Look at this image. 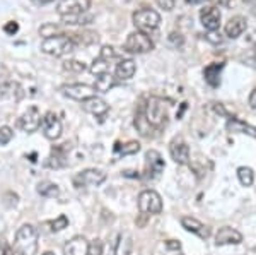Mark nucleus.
Returning <instances> with one entry per match:
<instances>
[{"label":"nucleus","mask_w":256,"mask_h":255,"mask_svg":"<svg viewBox=\"0 0 256 255\" xmlns=\"http://www.w3.org/2000/svg\"><path fill=\"white\" fill-rule=\"evenodd\" d=\"M77 43L74 41L72 35H56L48 36L41 41V52L52 57H64L67 53L76 52Z\"/></svg>","instance_id":"f257e3e1"},{"label":"nucleus","mask_w":256,"mask_h":255,"mask_svg":"<svg viewBox=\"0 0 256 255\" xmlns=\"http://www.w3.org/2000/svg\"><path fill=\"white\" fill-rule=\"evenodd\" d=\"M14 250L20 255H36L38 252V229L32 224H22L16 233Z\"/></svg>","instance_id":"f03ea898"},{"label":"nucleus","mask_w":256,"mask_h":255,"mask_svg":"<svg viewBox=\"0 0 256 255\" xmlns=\"http://www.w3.org/2000/svg\"><path fill=\"white\" fill-rule=\"evenodd\" d=\"M144 113H146L147 122L150 123V127L154 130H159L166 125L168 122V108L166 103L160 98L152 96L147 100V105H144Z\"/></svg>","instance_id":"7ed1b4c3"},{"label":"nucleus","mask_w":256,"mask_h":255,"mask_svg":"<svg viewBox=\"0 0 256 255\" xmlns=\"http://www.w3.org/2000/svg\"><path fill=\"white\" fill-rule=\"evenodd\" d=\"M126 53H134V55H140V53H147L154 48V41L150 36L144 31H134L128 35V38L125 40L123 45Z\"/></svg>","instance_id":"20e7f679"},{"label":"nucleus","mask_w":256,"mask_h":255,"mask_svg":"<svg viewBox=\"0 0 256 255\" xmlns=\"http://www.w3.org/2000/svg\"><path fill=\"white\" fill-rule=\"evenodd\" d=\"M138 211L142 214H160L162 212V199L156 190H142L138 195Z\"/></svg>","instance_id":"39448f33"},{"label":"nucleus","mask_w":256,"mask_h":255,"mask_svg":"<svg viewBox=\"0 0 256 255\" xmlns=\"http://www.w3.org/2000/svg\"><path fill=\"white\" fill-rule=\"evenodd\" d=\"M134 24L137 26L138 31H144V33H150V31H156L160 24V16L158 14L156 11L152 9H142V11H137L134 14Z\"/></svg>","instance_id":"423d86ee"},{"label":"nucleus","mask_w":256,"mask_h":255,"mask_svg":"<svg viewBox=\"0 0 256 255\" xmlns=\"http://www.w3.org/2000/svg\"><path fill=\"white\" fill-rule=\"evenodd\" d=\"M106 180V173L96 168H88V170L79 171L76 176L72 178V182L76 187H98Z\"/></svg>","instance_id":"0eeeda50"},{"label":"nucleus","mask_w":256,"mask_h":255,"mask_svg":"<svg viewBox=\"0 0 256 255\" xmlns=\"http://www.w3.org/2000/svg\"><path fill=\"white\" fill-rule=\"evenodd\" d=\"M60 91L65 94V96L72 98V100H77V101H86L88 98H92L96 96V89L92 86H88V84H65L60 88Z\"/></svg>","instance_id":"6e6552de"},{"label":"nucleus","mask_w":256,"mask_h":255,"mask_svg":"<svg viewBox=\"0 0 256 255\" xmlns=\"http://www.w3.org/2000/svg\"><path fill=\"white\" fill-rule=\"evenodd\" d=\"M169 154H171L172 161L178 164L190 163V147L181 135H176V137L169 142Z\"/></svg>","instance_id":"1a4fd4ad"},{"label":"nucleus","mask_w":256,"mask_h":255,"mask_svg":"<svg viewBox=\"0 0 256 255\" xmlns=\"http://www.w3.org/2000/svg\"><path fill=\"white\" fill-rule=\"evenodd\" d=\"M41 129H43V135L48 141H56L62 135V122L56 117V113L48 112L41 120Z\"/></svg>","instance_id":"9d476101"},{"label":"nucleus","mask_w":256,"mask_h":255,"mask_svg":"<svg viewBox=\"0 0 256 255\" xmlns=\"http://www.w3.org/2000/svg\"><path fill=\"white\" fill-rule=\"evenodd\" d=\"M89 9H90V0H62L58 4V14L62 18L86 14Z\"/></svg>","instance_id":"9b49d317"},{"label":"nucleus","mask_w":256,"mask_h":255,"mask_svg":"<svg viewBox=\"0 0 256 255\" xmlns=\"http://www.w3.org/2000/svg\"><path fill=\"white\" fill-rule=\"evenodd\" d=\"M164 159L159 151L150 149L146 153V175L148 178H158V176L164 171Z\"/></svg>","instance_id":"f8f14e48"},{"label":"nucleus","mask_w":256,"mask_h":255,"mask_svg":"<svg viewBox=\"0 0 256 255\" xmlns=\"http://www.w3.org/2000/svg\"><path fill=\"white\" fill-rule=\"evenodd\" d=\"M41 120H43V117H41L40 110L36 108V106H31V108H28V112L20 117L19 125L24 132L31 134V132H36L41 127Z\"/></svg>","instance_id":"ddd939ff"},{"label":"nucleus","mask_w":256,"mask_h":255,"mask_svg":"<svg viewBox=\"0 0 256 255\" xmlns=\"http://www.w3.org/2000/svg\"><path fill=\"white\" fill-rule=\"evenodd\" d=\"M242 241V235L238 229L230 228V226H222L216 235V245L224 246V245H239Z\"/></svg>","instance_id":"4468645a"},{"label":"nucleus","mask_w":256,"mask_h":255,"mask_svg":"<svg viewBox=\"0 0 256 255\" xmlns=\"http://www.w3.org/2000/svg\"><path fill=\"white\" fill-rule=\"evenodd\" d=\"M220 19L222 16L217 7H205V9L200 11V21L205 30L208 31H217L218 26H220Z\"/></svg>","instance_id":"2eb2a0df"},{"label":"nucleus","mask_w":256,"mask_h":255,"mask_svg":"<svg viewBox=\"0 0 256 255\" xmlns=\"http://www.w3.org/2000/svg\"><path fill=\"white\" fill-rule=\"evenodd\" d=\"M181 226H183L186 231L193 233V235H196L200 238H208V235H210L208 226H205L202 221H198L196 217H193V216H183V217H181Z\"/></svg>","instance_id":"dca6fc26"},{"label":"nucleus","mask_w":256,"mask_h":255,"mask_svg":"<svg viewBox=\"0 0 256 255\" xmlns=\"http://www.w3.org/2000/svg\"><path fill=\"white\" fill-rule=\"evenodd\" d=\"M82 108H84L88 113L94 115V117H104V115L108 113L110 106L102 98L92 96V98H88L86 101H82Z\"/></svg>","instance_id":"f3484780"},{"label":"nucleus","mask_w":256,"mask_h":255,"mask_svg":"<svg viewBox=\"0 0 256 255\" xmlns=\"http://www.w3.org/2000/svg\"><path fill=\"white\" fill-rule=\"evenodd\" d=\"M90 243L84 236H74L64 246V255H88Z\"/></svg>","instance_id":"a211bd4d"},{"label":"nucleus","mask_w":256,"mask_h":255,"mask_svg":"<svg viewBox=\"0 0 256 255\" xmlns=\"http://www.w3.org/2000/svg\"><path fill=\"white\" fill-rule=\"evenodd\" d=\"M226 129L230 134H246L250 137L256 139V127L250 125V123H246L241 118H227Z\"/></svg>","instance_id":"6ab92c4d"},{"label":"nucleus","mask_w":256,"mask_h":255,"mask_svg":"<svg viewBox=\"0 0 256 255\" xmlns=\"http://www.w3.org/2000/svg\"><path fill=\"white\" fill-rule=\"evenodd\" d=\"M135 71H137V64L132 59H123L118 62L116 69H114V79L128 81L135 76Z\"/></svg>","instance_id":"aec40b11"},{"label":"nucleus","mask_w":256,"mask_h":255,"mask_svg":"<svg viewBox=\"0 0 256 255\" xmlns=\"http://www.w3.org/2000/svg\"><path fill=\"white\" fill-rule=\"evenodd\" d=\"M224 31L226 36H229V38H239L246 31V19L242 16H234L226 23Z\"/></svg>","instance_id":"412c9836"},{"label":"nucleus","mask_w":256,"mask_h":255,"mask_svg":"<svg viewBox=\"0 0 256 255\" xmlns=\"http://www.w3.org/2000/svg\"><path fill=\"white\" fill-rule=\"evenodd\" d=\"M224 69V64H210L208 67H205L204 76L205 81L208 82L212 88H217L220 84V71Z\"/></svg>","instance_id":"4be33fe9"},{"label":"nucleus","mask_w":256,"mask_h":255,"mask_svg":"<svg viewBox=\"0 0 256 255\" xmlns=\"http://www.w3.org/2000/svg\"><path fill=\"white\" fill-rule=\"evenodd\" d=\"M36 192L41 195V197H46V199H53V197H58L60 195V187L53 182H40L38 187H36Z\"/></svg>","instance_id":"5701e85b"},{"label":"nucleus","mask_w":256,"mask_h":255,"mask_svg":"<svg viewBox=\"0 0 256 255\" xmlns=\"http://www.w3.org/2000/svg\"><path fill=\"white\" fill-rule=\"evenodd\" d=\"M116 79L108 72V74H102V76H98L96 79V84H94V89L99 93H108L114 84H116Z\"/></svg>","instance_id":"b1692460"},{"label":"nucleus","mask_w":256,"mask_h":255,"mask_svg":"<svg viewBox=\"0 0 256 255\" xmlns=\"http://www.w3.org/2000/svg\"><path fill=\"white\" fill-rule=\"evenodd\" d=\"M135 127H137V130L142 135H148L152 130H154L150 127V123L147 122V118H146V113H144V105H140L138 112H137V115H135Z\"/></svg>","instance_id":"393cba45"},{"label":"nucleus","mask_w":256,"mask_h":255,"mask_svg":"<svg viewBox=\"0 0 256 255\" xmlns=\"http://www.w3.org/2000/svg\"><path fill=\"white\" fill-rule=\"evenodd\" d=\"M122 240V233H113L106 243H102V255H114L116 253V248H118V243Z\"/></svg>","instance_id":"a878e982"},{"label":"nucleus","mask_w":256,"mask_h":255,"mask_svg":"<svg viewBox=\"0 0 256 255\" xmlns=\"http://www.w3.org/2000/svg\"><path fill=\"white\" fill-rule=\"evenodd\" d=\"M238 178H239V183H241L242 187H251L254 182V173H253L251 168L241 166V168H238Z\"/></svg>","instance_id":"bb28decb"},{"label":"nucleus","mask_w":256,"mask_h":255,"mask_svg":"<svg viewBox=\"0 0 256 255\" xmlns=\"http://www.w3.org/2000/svg\"><path fill=\"white\" fill-rule=\"evenodd\" d=\"M90 74H94V76H102V74H108L110 72V62L101 59V57H98L96 60L92 62V65H90Z\"/></svg>","instance_id":"cd10ccee"},{"label":"nucleus","mask_w":256,"mask_h":255,"mask_svg":"<svg viewBox=\"0 0 256 255\" xmlns=\"http://www.w3.org/2000/svg\"><path fill=\"white\" fill-rule=\"evenodd\" d=\"M64 21V24H72V26H76V24H89L92 18L90 16H84V14H79V16H67V18H62Z\"/></svg>","instance_id":"c85d7f7f"},{"label":"nucleus","mask_w":256,"mask_h":255,"mask_svg":"<svg viewBox=\"0 0 256 255\" xmlns=\"http://www.w3.org/2000/svg\"><path fill=\"white\" fill-rule=\"evenodd\" d=\"M50 226H52V228H50L52 231H62V229H65L68 226V217L65 214H60L55 221L50 223Z\"/></svg>","instance_id":"c756f323"},{"label":"nucleus","mask_w":256,"mask_h":255,"mask_svg":"<svg viewBox=\"0 0 256 255\" xmlns=\"http://www.w3.org/2000/svg\"><path fill=\"white\" fill-rule=\"evenodd\" d=\"M12 137H14V132H12L10 127H7V125L0 127V146L9 144L12 141Z\"/></svg>","instance_id":"7c9ffc66"},{"label":"nucleus","mask_w":256,"mask_h":255,"mask_svg":"<svg viewBox=\"0 0 256 255\" xmlns=\"http://www.w3.org/2000/svg\"><path fill=\"white\" fill-rule=\"evenodd\" d=\"M64 69L68 72H82L86 69V65L82 62H77V60H67L64 64Z\"/></svg>","instance_id":"2f4dec72"},{"label":"nucleus","mask_w":256,"mask_h":255,"mask_svg":"<svg viewBox=\"0 0 256 255\" xmlns=\"http://www.w3.org/2000/svg\"><path fill=\"white\" fill-rule=\"evenodd\" d=\"M140 151V144L135 142V141H130L128 144H125V146L120 149V153H122L123 156H128V154H135Z\"/></svg>","instance_id":"473e14b6"},{"label":"nucleus","mask_w":256,"mask_h":255,"mask_svg":"<svg viewBox=\"0 0 256 255\" xmlns=\"http://www.w3.org/2000/svg\"><path fill=\"white\" fill-rule=\"evenodd\" d=\"M99 57H101V59H104V60H108V62H111V60L118 59V53L114 52L113 47H102L101 53H99Z\"/></svg>","instance_id":"72a5a7b5"},{"label":"nucleus","mask_w":256,"mask_h":255,"mask_svg":"<svg viewBox=\"0 0 256 255\" xmlns=\"http://www.w3.org/2000/svg\"><path fill=\"white\" fill-rule=\"evenodd\" d=\"M130 246H132V241H130V238H125V240H120V243H118V248H116V253L114 255H126L128 252H130Z\"/></svg>","instance_id":"f704fd0d"},{"label":"nucleus","mask_w":256,"mask_h":255,"mask_svg":"<svg viewBox=\"0 0 256 255\" xmlns=\"http://www.w3.org/2000/svg\"><path fill=\"white\" fill-rule=\"evenodd\" d=\"M88 255H102V243L101 240H92L89 246V253Z\"/></svg>","instance_id":"c9c22d12"},{"label":"nucleus","mask_w":256,"mask_h":255,"mask_svg":"<svg viewBox=\"0 0 256 255\" xmlns=\"http://www.w3.org/2000/svg\"><path fill=\"white\" fill-rule=\"evenodd\" d=\"M156 2L164 11H172V7H174V0H156Z\"/></svg>","instance_id":"e433bc0d"},{"label":"nucleus","mask_w":256,"mask_h":255,"mask_svg":"<svg viewBox=\"0 0 256 255\" xmlns=\"http://www.w3.org/2000/svg\"><path fill=\"white\" fill-rule=\"evenodd\" d=\"M4 31L7 33V35H16V33L19 31V26H18V23H7L6 26H4Z\"/></svg>","instance_id":"4c0bfd02"},{"label":"nucleus","mask_w":256,"mask_h":255,"mask_svg":"<svg viewBox=\"0 0 256 255\" xmlns=\"http://www.w3.org/2000/svg\"><path fill=\"white\" fill-rule=\"evenodd\" d=\"M0 255H12V248L6 243L4 238H0Z\"/></svg>","instance_id":"58836bf2"},{"label":"nucleus","mask_w":256,"mask_h":255,"mask_svg":"<svg viewBox=\"0 0 256 255\" xmlns=\"http://www.w3.org/2000/svg\"><path fill=\"white\" fill-rule=\"evenodd\" d=\"M166 248H169V250H180L181 243H180V241H176V240H168L166 241Z\"/></svg>","instance_id":"ea45409f"},{"label":"nucleus","mask_w":256,"mask_h":255,"mask_svg":"<svg viewBox=\"0 0 256 255\" xmlns=\"http://www.w3.org/2000/svg\"><path fill=\"white\" fill-rule=\"evenodd\" d=\"M250 106L251 108H256V88L250 94Z\"/></svg>","instance_id":"a19ab883"},{"label":"nucleus","mask_w":256,"mask_h":255,"mask_svg":"<svg viewBox=\"0 0 256 255\" xmlns=\"http://www.w3.org/2000/svg\"><path fill=\"white\" fill-rule=\"evenodd\" d=\"M205 0H186L188 6H198V4H204Z\"/></svg>","instance_id":"79ce46f5"},{"label":"nucleus","mask_w":256,"mask_h":255,"mask_svg":"<svg viewBox=\"0 0 256 255\" xmlns=\"http://www.w3.org/2000/svg\"><path fill=\"white\" fill-rule=\"evenodd\" d=\"M32 2H36V4H50V2H53V0H32Z\"/></svg>","instance_id":"37998d69"},{"label":"nucleus","mask_w":256,"mask_h":255,"mask_svg":"<svg viewBox=\"0 0 256 255\" xmlns=\"http://www.w3.org/2000/svg\"><path fill=\"white\" fill-rule=\"evenodd\" d=\"M242 2H246V4H256V0H242Z\"/></svg>","instance_id":"c03bdc74"},{"label":"nucleus","mask_w":256,"mask_h":255,"mask_svg":"<svg viewBox=\"0 0 256 255\" xmlns=\"http://www.w3.org/2000/svg\"><path fill=\"white\" fill-rule=\"evenodd\" d=\"M43 255H55V253H53V252H44Z\"/></svg>","instance_id":"a18cd8bd"},{"label":"nucleus","mask_w":256,"mask_h":255,"mask_svg":"<svg viewBox=\"0 0 256 255\" xmlns=\"http://www.w3.org/2000/svg\"><path fill=\"white\" fill-rule=\"evenodd\" d=\"M12 255H20L19 252H16V250H12Z\"/></svg>","instance_id":"49530a36"},{"label":"nucleus","mask_w":256,"mask_h":255,"mask_svg":"<svg viewBox=\"0 0 256 255\" xmlns=\"http://www.w3.org/2000/svg\"><path fill=\"white\" fill-rule=\"evenodd\" d=\"M253 52H254V57H256V45H254V48H253Z\"/></svg>","instance_id":"de8ad7c7"}]
</instances>
